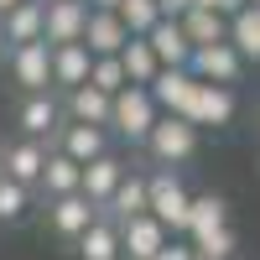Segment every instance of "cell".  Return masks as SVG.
Returning <instances> with one entry per match:
<instances>
[{
	"label": "cell",
	"instance_id": "cell-17",
	"mask_svg": "<svg viewBox=\"0 0 260 260\" xmlns=\"http://www.w3.org/2000/svg\"><path fill=\"white\" fill-rule=\"evenodd\" d=\"M146 42H151V52H156L167 68H187L192 42H187V31H182V21H177V16H161L156 26L146 31Z\"/></svg>",
	"mask_w": 260,
	"mask_h": 260
},
{
	"label": "cell",
	"instance_id": "cell-1",
	"mask_svg": "<svg viewBox=\"0 0 260 260\" xmlns=\"http://www.w3.org/2000/svg\"><path fill=\"white\" fill-rule=\"evenodd\" d=\"M156 115H161V104L151 99L146 83H125L110 99V136L125 141V146H141L151 136V125H156Z\"/></svg>",
	"mask_w": 260,
	"mask_h": 260
},
{
	"label": "cell",
	"instance_id": "cell-16",
	"mask_svg": "<svg viewBox=\"0 0 260 260\" xmlns=\"http://www.w3.org/2000/svg\"><path fill=\"white\" fill-rule=\"evenodd\" d=\"M47 47H52V89L57 94L89 78V62H94L89 42H47Z\"/></svg>",
	"mask_w": 260,
	"mask_h": 260
},
{
	"label": "cell",
	"instance_id": "cell-37",
	"mask_svg": "<svg viewBox=\"0 0 260 260\" xmlns=\"http://www.w3.org/2000/svg\"><path fill=\"white\" fill-rule=\"evenodd\" d=\"M255 6H260V0H255Z\"/></svg>",
	"mask_w": 260,
	"mask_h": 260
},
{
	"label": "cell",
	"instance_id": "cell-11",
	"mask_svg": "<svg viewBox=\"0 0 260 260\" xmlns=\"http://www.w3.org/2000/svg\"><path fill=\"white\" fill-rule=\"evenodd\" d=\"M125 156H120V151L110 146V151H99V156L94 161H83V177H78V192H83V198H89V203H110V192L120 187V177H125Z\"/></svg>",
	"mask_w": 260,
	"mask_h": 260
},
{
	"label": "cell",
	"instance_id": "cell-20",
	"mask_svg": "<svg viewBox=\"0 0 260 260\" xmlns=\"http://www.w3.org/2000/svg\"><path fill=\"white\" fill-rule=\"evenodd\" d=\"M37 187L31 182H16V177H6V172H0V229H21L37 213Z\"/></svg>",
	"mask_w": 260,
	"mask_h": 260
},
{
	"label": "cell",
	"instance_id": "cell-29",
	"mask_svg": "<svg viewBox=\"0 0 260 260\" xmlns=\"http://www.w3.org/2000/svg\"><path fill=\"white\" fill-rule=\"evenodd\" d=\"M219 224H224V198H192V208H187V234L192 240L219 229Z\"/></svg>",
	"mask_w": 260,
	"mask_h": 260
},
{
	"label": "cell",
	"instance_id": "cell-4",
	"mask_svg": "<svg viewBox=\"0 0 260 260\" xmlns=\"http://www.w3.org/2000/svg\"><path fill=\"white\" fill-rule=\"evenodd\" d=\"M187 208H192V198H187V187H182V177L172 167L146 172V213H156L167 229L187 234Z\"/></svg>",
	"mask_w": 260,
	"mask_h": 260
},
{
	"label": "cell",
	"instance_id": "cell-32",
	"mask_svg": "<svg viewBox=\"0 0 260 260\" xmlns=\"http://www.w3.org/2000/svg\"><path fill=\"white\" fill-rule=\"evenodd\" d=\"M192 6H208V11H219V16H234L245 0H192Z\"/></svg>",
	"mask_w": 260,
	"mask_h": 260
},
{
	"label": "cell",
	"instance_id": "cell-22",
	"mask_svg": "<svg viewBox=\"0 0 260 260\" xmlns=\"http://www.w3.org/2000/svg\"><path fill=\"white\" fill-rule=\"evenodd\" d=\"M42 11H47V0H16L11 11H0L6 47H11V42H31V37H42Z\"/></svg>",
	"mask_w": 260,
	"mask_h": 260
},
{
	"label": "cell",
	"instance_id": "cell-21",
	"mask_svg": "<svg viewBox=\"0 0 260 260\" xmlns=\"http://www.w3.org/2000/svg\"><path fill=\"white\" fill-rule=\"evenodd\" d=\"M62 115L68 120H89V125H110V94L83 78L73 89H62Z\"/></svg>",
	"mask_w": 260,
	"mask_h": 260
},
{
	"label": "cell",
	"instance_id": "cell-33",
	"mask_svg": "<svg viewBox=\"0 0 260 260\" xmlns=\"http://www.w3.org/2000/svg\"><path fill=\"white\" fill-rule=\"evenodd\" d=\"M156 6H161V16H182V11L192 6V0H156Z\"/></svg>",
	"mask_w": 260,
	"mask_h": 260
},
{
	"label": "cell",
	"instance_id": "cell-23",
	"mask_svg": "<svg viewBox=\"0 0 260 260\" xmlns=\"http://www.w3.org/2000/svg\"><path fill=\"white\" fill-rule=\"evenodd\" d=\"M229 42H234V52L245 62H260V6L255 0H245V6L229 16Z\"/></svg>",
	"mask_w": 260,
	"mask_h": 260
},
{
	"label": "cell",
	"instance_id": "cell-8",
	"mask_svg": "<svg viewBox=\"0 0 260 260\" xmlns=\"http://www.w3.org/2000/svg\"><path fill=\"white\" fill-rule=\"evenodd\" d=\"M47 146L68 151L73 161H94L99 151H110V146H115V136H110V125H89V120H68V115H62V125L52 130V141H47Z\"/></svg>",
	"mask_w": 260,
	"mask_h": 260
},
{
	"label": "cell",
	"instance_id": "cell-7",
	"mask_svg": "<svg viewBox=\"0 0 260 260\" xmlns=\"http://www.w3.org/2000/svg\"><path fill=\"white\" fill-rule=\"evenodd\" d=\"M187 73H192V78H203V83H240L245 57L234 52V42H229V37H224V42H203V47H192Z\"/></svg>",
	"mask_w": 260,
	"mask_h": 260
},
{
	"label": "cell",
	"instance_id": "cell-6",
	"mask_svg": "<svg viewBox=\"0 0 260 260\" xmlns=\"http://www.w3.org/2000/svg\"><path fill=\"white\" fill-rule=\"evenodd\" d=\"M11 125H16V136H37V141H52V130L62 125V94H57V89L16 94V104H11Z\"/></svg>",
	"mask_w": 260,
	"mask_h": 260
},
{
	"label": "cell",
	"instance_id": "cell-5",
	"mask_svg": "<svg viewBox=\"0 0 260 260\" xmlns=\"http://www.w3.org/2000/svg\"><path fill=\"white\" fill-rule=\"evenodd\" d=\"M37 208H42L47 234H52V240H62V245H73L78 234L94 224V213H99V203H89L78 187H73V192H57V198H42Z\"/></svg>",
	"mask_w": 260,
	"mask_h": 260
},
{
	"label": "cell",
	"instance_id": "cell-31",
	"mask_svg": "<svg viewBox=\"0 0 260 260\" xmlns=\"http://www.w3.org/2000/svg\"><path fill=\"white\" fill-rule=\"evenodd\" d=\"M151 260H198V250H192V245H182V240H167V245L151 255Z\"/></svg>",
	"mask_w": 260,
	"mask_h": 260
},
{
	"label": "cell",
	"instance_id": "cell-26",
	"mask_svg": "<svg viewBox=\"0 0 260 260\" xmlns=\"http://www.w3.org/2000/svg\"><path fill=\"white\" fill-rule=\"evenodd\" d=\"M120 62H125V78H130V83H151V78H156V68H161V57L151 52L146 37H130L125 47H120Z\"/></svg>",
	"mask_w": 260,
	"mask_h": 260
},
{
	"label": "cell",
	"instance_id": "cell-24",
	"mask_svg": "<svg viewBox=\"0 0 260 260\" xmlns=\"http://www.w3.org/2000/svg\"><path fill=\"white\" fill-rule=\"evenodd\" d=\"M104 213H110V219H130V213H146V172L125 167V177H120V187L110 192Z\"/></svg>",
	"mask_w": 260,
	"mask_h": 260
},
{
	"label": "cell",
	"instance_id": "cell-10",
	"mask_svg": "<svg viewBox=\"0 0 260 260\" xmlns=\"http://www.w3.org/2000/svg\"><path fill=\"white\" fill-rule=\"evenodd\" d=\"M42 161H47V141H37V136H11V141H0V172H6V177L37 187Z\"/></svg>",
	"mask_w": 260,
	"mask_h": 260
},
{
	"label": "cell",
	"instance_id": "cell-35",
	"mask_svg": "<svg viewBox=\"0 0 260 260\" xmlns=\"http://www.w3.org/2000/svg\"><path fill=\"white\" fill-rule=\"evenodd\" d=\"M11 6H16V0H0V11H11Z\"/></svg>",
	"mask_w": 260,
	"mask_h": 260
},
{
	"label": "cell",
	"instance_id": "cell-3",
	"mask_svg": "<svg viewBox=\"0 0 260 260\" xmlns=\"http://www.w3.org/2000/svg\"><path fill=\"white\" fill-rule=\"evenodd\" d=\"M0 68H6V78H11L16 94L52 89V47H47L42 37H31V42H11V47L0 52Z\"/></svg>",
	"mask_w": 260,
	"mask_h": 260
},
{
	"label": "cell",
	"instance_id": "cell-15",
	"mask_svg": "<svg viewBox=\"0 0 260 260\" xmlns=\"http://www.w3.org/2000/svg\"><path fill=\"white\" fill-rule=\"evenodd\" d=\"M78 260H120V219H110V213H94V224L73 240Z\"/></svg>",
	"mask_w": 260,
	"mask_h": 260
},
{
	"label": "cell",
	"instance_id": "cell-9",
	"mask_svg": "<svg viewBox=\"0 0 260 260\" xmlns=\"http://www.w3.org/2000/svg\"><path fill=\"white\" fill-rule=\"evenodd\" d=\"M167 240H172V229L156 213H130V219H120V260H151Z\"/></svg>",
	"mask_w": 260,
	"mask_h": 260
},
{
	"label": "cell",
	"instance_id": "cell-25",
	"mask_svg": "<svg viewBox=\"0 0 260 260\" xmlns=\"http://www.w3.org/2000/svg\"><path fill=\"white\" fill-rule=\"evenodd\" d=\"M177 21H182V31H187L192 47H203V42H224V37H229V16L208 11V6H187Z\"/></svg>",
	"mask_w": 260,
	"mask_h": 260
},
{
	"label": "cell",
	"instance_id": "cell-14",
	"mask_svg": "<svg viewBox=\"0 0 260 260\" xmlns=\"http://www.w3.org/2000/svg\"><path fill=\"white\" fill-rule=\"evenodd\" d=\"M187 120L192 125H229L234 120V94H229V83H203L198 78V94H192V104H187Z\"/></svg>",
	"mask_w": 260,
	"mask_h": 260
},
{
	"label": "cell",
	"instance_id": "cell-2",
	"mask_svg": "<svg viewBox=\"0 0 260 260\" xmlns=\"http://www.w3.org/2000/svg\"><path fill=\"white\" fill-rule=\"evenodd\" d=\"M141 151H146L156 167H182V161L198 156V125H192L187 115L161 110V115H156V125H151V136L141 141Z\"/></svg>",
	"mask_w": 260,
	"mask_h": 260
},
{
	"label": "cell",
	"instance_id": "cell-30",
	"mask_svg": "<svg viewBox=\"0 0 260 260\" xmlns=\"http://www.w3.org/2000/svg\"><path fill=\"white\" fill-rule=\"evenodd\" d=\"M192 250H198V255H213V260H229V255H234V234L219 224V229L198 234V240H192Z\"/></svg>",
	"mask_w": 260,
	"mask_h": 260
},
{
	"label": "cell",
	"instance_id": "cell-19",
	"mask_svg": "<svg viewBox=\"0 0 260 260\" xmlns=\"http://www.w3.org/2000/svg\"><path fill=\"white\" fill-rule=\"evenodd\" d=\"M83 42H89V52L104 57V52H120L130 42V26L120 21V11H94L89 6V26H83Z\"/></svg>",
	"mask_w": 260,
	"mask_h": 260
},
{
	"label": "cell",
	"instance_id": "cell-18",
	"mask_svg": "<svg viewBox=\"0 0 260 260\" xmlns=\"http://www.w3.org/2000/svg\"><path fill=\"white\" fill-rule=\"evenodd\" d=\"M83 177V161H73L68 151L47 146V161H42V177H37V198H57V192H73Z\"/></svg>",
	"mask_w": 260,
	"mask_h": 260
},
{
	"label": "cell",
	"instance_id": "cell-27",
	"mask_svg": "<svg viewBox=\"0 0 260 260\" xmlns=\"http://www.w3.org/2000/svg\"><path fill=\"white\" fill-rule=\"evenodd\" d=\"M89 83H94V89H104V94L115 99V94L125 89V83H130V78H125V62H120V52H104V57H94V62H89Z\"/></svg>",
	"mask_w": 260,
	"mask_h": 260
},
{
	"label": "cell",
	"instance_id": "cell-12",
	"mask_svg": "<svg viewBox=\"0 0 260 260\" xmlns=\"http://www.w3.org/2000/svg\"><path fill=\"white\" fill-rule=\"evenodd\" d=\"M89 0H47L42 11V42H83Z\"/></svg>",
	"mask_w": 260,
	"mask_h": 260
},
{
	"label": "cell",
	"instance_id": "cell-34",
	"mask_svg": "<svg viewBox=\"0 0 260 260\" xmlns=\"http://www.w3.org/2000/svg\"><path fill=\"white\" fill-rule=\"evenodd\" d=\"M89 6H94V11H115L120 0H89Z\"/></svg>",
	"mask_w": 260,
	"mask_h": 260
},
{
	"label": "cell",
	"instance_id": "cell-36",
	"mask_svg": "<svg viewBox=\"0 0 260 260\" xmlns=\"http://www.w3.org/2000/svg\"><path fill=\"white\" fill-rule=\"evenodd\" d=\"M0 52H6V31H0Z\"/></svg>",
	"mask_w": 260,
	"mask_h": 260
},
{
	"label": "cell",
	"instance_id": "cell-28",
	"mask_svg": "<svg viewBox=\"0 0 260 260\" xmlns=\"http://www.w3.org/2000/svg\"><path fill=\"white\" fill-rule=\"evenodd\" d=\"M115 11H120V21L130 26V37H146V31L161 21V6H156V0H120Z\"/></svg>",
	"mask_w": 260,
	"mask_h": 260
},
{
	"label": "cell",
	"instance_id": "cell-13",
	"mask_svg": "<svg viewBox=\"0 0 260 260\" xmlns=\"http://www.w3.org/2000/svg\"><path fill=\"white\" fill-rule=\"evenodd\" d=\"M151 89V99L161 104V110H172V115H187V104H192V94H198V78H192L187 68H156V78L146 83Z\"/></svg>",
	"mask_w": 260,
	"mask_h": 260
}]
</instances>
